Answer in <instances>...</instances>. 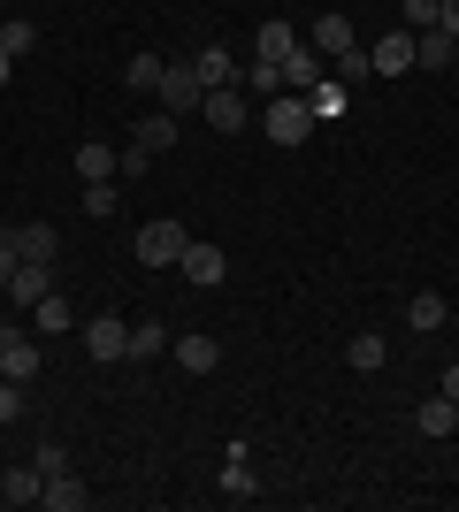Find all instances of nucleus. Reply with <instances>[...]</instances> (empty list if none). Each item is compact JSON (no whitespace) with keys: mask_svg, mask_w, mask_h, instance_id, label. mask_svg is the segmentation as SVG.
<instances>
[{"mask_svg":"<svg viewBox=\"0 0 459 512\" xmlns=\"http://www.w3.org/2000/svg\"><path fill=\"white\" fill-rule=\"evenodd\" d=\"M345 360H352V375H375V367L391 360V344L375 337V329H360V337H352V352H345Z\"/></svg>","mask_w":459,"mask_h":512,"instance_id":"nucleus-24","label":"nucleus"},{"mask_svg":"<svg viewBox=\"0 0 459 512\" xmlns=\"http://www.w3.org/2000/svg\"><path fill=\"white\" fill-rule=\"evenodd\" d=\"M39 367H46V352H39V329H16V321H0V383H39Z\"/></svg>","mask_w":459,"mask_h":512,"instance_id":"nucleus-1","label":"nucleus"},{"mask_svg":"<svg viewBox=\"0 0 459 512\" xmlns=\"http://www.w3.org/2000/svg\"><path fill=\"white\" fill-rule=\"evenodd\" d=\"M329 69H337V85H345V92H360V85H368V77H375L368 46H352V54H337V62H329Z\"/></svg>","mask_w":459,"mask_h":512,"instance_id":"nucleus-26","label":"nucleus"},{"mask_svg":"<svg viewBox=\"0 0 459 512\" xmlns=\"http://www.w3.org/2000/svg\"><path fill=\"white\" fill-rule=\"evenodd\" d=\"M176 367H184V375H215V367H222V344L207 337V329H192V337H176Z\"/></svg>","mask_w":459,"mask_h":512,"instance_id":"nucleus-12","label":"nucleus"},{"mask_svg":"<svg viewBox=\"0 0 459 512\" xmlns=\"http://www.w3.org/2000/svg\"><path fill=\"white\" fill-rule=\"evenodd\" d=\"M46 291H54V268H46V260H16V276H8V299H16V306H39Z\"/></svg>","mask_w":459,"mask_h":512,"instance_id":"nucleus-11","label":"nucleus"},{"mask_svg":"<svg viewBox=\"0 0 459 512\" xmlns=\"http://www.w3.org/2000/svg\"><path fill=\"white\" fill-rule=\"evenodd\" d=\"M77 337H85V352L100 367H123L131 360V321L123 314H92V321H77Z\"/></svg>","mask_w":459,"mask_h":512,"instance_id":"nucleus-3","label":"nucleus"},{"mask_svg":"<svg viewBox=\"0 0 459 512\" xmlns=\"http://www.w3.org/2000/svg\"><path fill=\"white\" fill-rule=\"evenodd\" d=\"M169 352V329L161 321H131V360H161Z\"/></svg>","mask_w":459,"mask_h":512,"instance_id":"nucleus-27","label":"nucleus"},{"mask_svg":"<svg viewBox=\"0 0 459 512\" xmlns=\"http://www.w3.org/2000/svg\"><path fill=\"white\" fill-rule=\"evenodd\" d=\"M444 23V0H406V31H437Z\"/></svg>","mask_w":459,"mask_h":512,"instance_id":"nucleus-32","label":"nucleus"},{"mask_svg":"<svg viewBox=\"0 0 459 512\" xmlns=\"http://www.w3.org/2000/svg\"><path fill=\"white\" fill-rule=\"evenodd\" d=\"M261 130L276 138V146H306V138H314V107H306V92H276V100L261 107Z\"/></svg>","mask_w":459,"mask_h":512,"instance_id":"nucleus-2","label":"nucleus"},{"mask_svg":"<svg viewBox=\"0 0 459 512\" xmlns=\"http://www.w3.org/2000/svg\"><path fill=\"white\" fill-rule=\"evenodd\" d=\"M452 69H459V54H452Z\"/></svg>","mask_w":459,"mask_h":512,"instance_id":"nucleus-40","label":"nucleus"},{"mask_svg":"<svg viewBox=\"0 0 459 512\" xmlns=\"http://www.w3.org/2000/svg\"><path fill=\"white\" fill-rule=\"evenodd\" d=\"M414 428H421V436H459V406L437 390V398H429V406L414 413Z\"/></svg>","mask_w":459,"mask_h":512,"instance_id":"nucleus-22","label":"nucleus"},{"mask_svg":"<svg viewBox=\"0 0 459 512\" xmlns=\"http://www.w3.org/2000/svg\"><path fill=\"white\" fill-rule=\"evenodd\" d=\"M238 92H261V100H276V92H291V85H284V69H276V62H253V69L238 77Z\"/></svg>","mask_w":459,"mask_h":512,"instance_id":"nucleus-28","label":"nucleus"},{"mask_svg":"<svg viewBox=\"0 0 459 512\" xmlns=\"http://www.w3.org/2000/svg\"><path fill=\"white\" fill-rule=\"evenodd\" d=\"M437 31H452V39H459V0H444V23H437Z\"/></svg>","mask_w":459,"mask_h":512,"instance_id":"nucleus-37","label":"nucleus"},{"mask_svg":"<svg viewBox=\"0 0 459 512\" xmlns=\"http://www.w3.org/2000/svg\"><path fill=\"white\" fill-rule=\"evenodd\" d=\"M115 161H123V153H108L100 138H85V146H77V176H85V184H108Z\"/></svg>","mask_w":459,"mask_h":512,"instance_id":"nucleus-23","label":"nucleus"},{"mask_svg":"<svg viewBox=\"0 0 459 512\" xmlns=\"http://www.w3.org/2000/svg\"><path fill=\"white\" fill-rule=\"evenodd\" d=\"M276 69H284V85H291V92H314V85L329 77V62L314 54V46H299V54H291V62H276Z\"/></svg>","mask_w":459,"mask_h":512,"instance_id":"nucleus-17","label":"nucleus"},{"mask_svg":"<svg viewBox=\"0 0 459 512\" xmlns=\"http://www.w3.org/2000/svg\"><path fill=\"white\" fill-rule=\"evenodd\" d=\"M16 260H46V268H54V260H62V237H54V222H16Z\"/></svg>","mask_w":459,"mask_h":512,"instance_id":"nucleus-10","label":"nucleus"},{"mask_svg":"<svg viewBox=\"0 0 459 512\" xmlns=\"http://www.w3.org/2000/svg\"><path fill=\"white\" fill-rule=\"evenodd\" d=\"M161 69H169L161 54H131V62H123V85L131 92H161Z\"/></svg>","mask_w":459,"mask_h":512,"instance_id":"nucleus-25","label":"nucleus"},{"mask_svg":"<svg viewBox=\"0 0 459 512\" xmlns=\"http://www.w3.org/2000/svg\"><path fill=\"white\" fill-rule=\"evenodd\" d=\"M31 329H39V337H62V329H77V306H69V299H54V291H46V299L31 306Z\"/></svg>","mask_w":459,"mask_h":512,"instance_id":"nucleus-20","label":"nucleus"},{"mask_svg":"<svg viewBox=\"0 0 459 512\" xmlns=\"http://www.w3.org/2000/svg\"><path fill=\"white\" fill-rule=\"evenodd\" d=\"M184 245H192V230H184V222H146V230H138V268H176V260H184Z\"/></svg>","mask_w":459,"mask_h":512,"instance_id":"nucleus-4","label":"nucleus"},{"mask_svg":"<svg viewBox=\"0 0 459 512\" xmlns=\"http://www.w3.org/2000/svg\"><path fill=\"white\" fill-rule=\"evenodd\" d=\"M8 276H16V237L0 230V291H8Z\"/></svg>","mask_w":459,"mask_h":512,"instance_id":"nucleus-36","label":"nucleus"},{"mask_svg":"<svg viewBox=\"0 0 459 512\" xmlns=\"http://www.w3.org/2000/svg\"><path fill=\"white\" fill-rule=\"evenodd\" d=\"M8 69H16V54H8V46H0V85H8Z\"/></svg>","mask_w":459,"mask_h":512,"instance_id":"nucleus-39","label":"nucleus"},{"mask_svg":"<svg viewBox=\"0 0 459 512\" xmlns=\"http://www.w3.org/2000/svg\"><path fill=\"white\" fill-rule=\"evenodd\" d=\"M39 505H46V512H85V505H92V490H85V482H77V474L62 467V474H46Z\"/></svg>","mask_w":459,"mask_h":512,"instance_id":"nucleus-13","label":"nucleus"},{"mask_svg":"<svg viewBox=\"0 0 459 512\" xmlns=\"http://www.w3.org/2000/svg\"><path fill=\"white\" fill-rule=\"evenodd\" d=\"M39 490H46L39 459H31V467H8V474H0V505H39Z\"/></svg>","mask_w":459,"mask_h":512,"instance_id":"nucleus-16","label":"nucleus"},{"mask_svg":"<svg viewBox=\"0 0 459 512\" xmlns=\"http://www.w3.org/2000/svg\"><path fill=\"white\" fill-rule=\"evenodd\" d=\"M444 314H452V306H444L437 291H414V306H406V321H414V329H444Z\"/></svg>","mask_w":459,"mask_h":512,"instance_id":"nucleus-29","label":"nucleus"},{"mask_svg":"<svg viewBox=\"0 0 459 512\" xmlns=\"http://www.w3.org/2000/svg\"><path fill=\"white\" fill-rule=\"evenodd\" d=\"M192 69H199V85H207V92H215V85H238V77H245V69L230 62V46H199Z\"/></svg>","mask_w":459,"mask_h":512,"instance_id":"nucleus-15","label":"nucleus"},{"mask_svg":"<svg viewBox=\"0 0 459 512\" xmlns=\"http://www.w3.org/2000/svg\"><path fill=\"white\" fill-rule=\"evenodd\" d=\"M368 62H375V77H406V69H414V31H406V23L383 31V39L368 46Z\"/></svg>","mask_w":459,"mask_h":512,"instance_id":"nucleus-9","label":"nucleus"},{"mask_svg":"<svg viewBox=\"0 0 459 512\" xmlns=\"http://www.w3.org/2000/svg\"><path fill=\"white\" fill-rule=\"evenodd\" d=\"M176 130H184V115H169V107H153L146 123H138V138H131V146H146L153 161H161V153L176 146Z\"/></svg>","mask_w":459,"mask_h":512,"instance_id":"nucleus-14","label":"nucleus"},{"mask_svg":"<svg viewBox=\"0 0 459 512\" xmlns=\"http://www.w3.org/2000/svg\"><path fill=\"white\" fill-rule=\"evenodd\" d=\"M444 398H452V406H459V367H444Z\"/></svg>","mask_w":459,"mask_h":512,"instance_id":"nucleus-38","label":"nucleus"},{"mask_svg":"<svg viewBox=\"0 0 459 512\" xmlns=\"http://www.w3.org/2000/svg\"><path fill=\"white\" fill-rule=\"evenodd\" d=\"M306 46H314V54H322V62H337V54H352V16L345 8H322V16H314V31H306Z\"/></svg>","mask_w":459,"mask_h":512,"instance_id":"nucleus-7","label":"nucleus"},{"mask_svg":"<svg viewBox=\"0 0 459 512\" xmlns=\"http://www.w3.org/2000/svg\"><path fill=\"white\" fill-rule=\"evenodd\" d=\"M176 268H184V283H199V291H215V283L230 276V253H222V245H199V237H192Z\"/></svg>","mask_w":459,"mask_h":512,"instance_id":"nucleus-8","label":"nucleus"},{"mask_svg":"<svg viewBox=\"0 0 459 512\" xmlns=\"http://www.w3.org/2000/svg\"><path fill=\"white\" fill-rule=\"evenodd\" d=\"M459 39L452 31H414V69H452Z\"/></svg>","mask_w":459,"mask_h":512,"instance_id":"nucleus-18","label":"nucleus"},{"mask_svg":"<svg viewBox=\"0 0 459 512\" xmlns=\"http://www.w3.org/2000/svg\"><path fill=\"white\" fill-rule=\"evenodd\" d=\"M153 169V153L146 146H123V161H115V176H146Z\"/></svg>","mask_w":459,"mask_h":512,"instance_id":"nucleus-35","label":"nucleus"},{"mask_svg":"<svg viewBox=\"0 0 459 512\" xmlns=\"http://www.w3.org/2000/svg\"><path fill=\"white\" fill-rule=\"evenodd\" d=\"M153 100L169 107V115H199L207 85H199V69H192V62H169V69H161V92H153Z\"/></svg>","mask_w":459,"mask_h":512,"instance_id":"nucleus-6","label":"nucleus"},{"mask_svg":"<svg viewBox=\"0 0 459 512\" xmlns=\"http://www.w3.org/2000/svg\"><path fill=\"white\" fill-rule=\"evenodd\" d=\"M0 46H8V54H16V62H23V54H31V46H39V23H23V16H8V23H0Z\"/></svg>","mask_w":459,"mask_h":512,"instance_id":"nucleus-30","label":"nucleus"},{"mask_svg":"<svg viewBox=\"0 0 459 512\" xmlns=\"http://www.w3.org/2000/svg\"><path fill=\"white\" fill-rule=\"evenodd\" d=\"M85 214H92V222H108V214H115V184H85Z\"/></svg>","mask_w":459,"mask_h":512,"instance_id":"nucleus-33","label":"nucleus"},{"mask_svg":"<svg viewBox=\"0 0 459 512\" xmlns=\"http://www.w3.org/2000/svg\"><path fill=\"white\" fill-rule=\"evenodd\" d=\"M306 107H314V123H329V115L345 107V85H337V77H322V85L306 92Z\"/></svg>","mask_w":459,"mask_h":512,"instance_id":"nucleus-31","label":"nucleus"},{"mask_svg":"<svg viewBox=\"0 0 459 512\" xmlns=\"http://www.w3.org/2000/svg\"><path fill=\"white\" fill-rule=\"evenodd\" d=\"M253 46H261V62H291V54H299V31H291L284 16H268V23H261V39H253Z\"/></svg>","mask_w":459,"mask_h":512,"instance_id":"nucleus-19","label":"nucleus"},{"mask_svg":"<svg viewBox=\"0 0 459 512\" xmlns=\"http://www.w3.org/2000/svg\"><path fill=\"white\" fill-rule=\"evenodd\" d=\"M222 490H230V505H253V497H261V474H253V459H222Z\"/></svg>","mask_w":459,"mask_h":512,"instance_id":"nucleus-21","label":"nucleus"},{"mask_svg":"<svg viewBox=\"0 0 459 512\" xmlns=\"http://www.w3.org/2000/svg\"><path fill=\"white\" fill-rule=\"evenodd\" d=\"M199 115H207V123H215L222 138H238V130H253V123H261V115H253V100H245L238 85H215L207 100H199Z\"/></svg>","mask_w":459,"mask_h":512,"instance_id":"nucleus-5","label":"nucleus"},{"mask_svg":"<svg viewBox=\"0 0 459 512\" xmlns=\"http://www.w3.org/2000/svg\"><path fill=\"white\" fill-rule=\"evenodd\" d=\"M23 398H31V390H23V383H0V428H8V421H16V413H23Z\"/></svg>","mask_w":459,"mask_h":512,"instance_id":"nucleus-34","label":"nucleus"}]
</instances>
